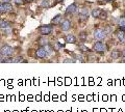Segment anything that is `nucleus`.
Listing matches in <instances>:
<instances>
[{
	"mask_svg": "<svg viewBox=\"0 0 125 112\" xmlns=\"http://www.w3.org/2000/svg\"><path fill=\"white\" fill-rule=\"evenodd\" d=\"M93 50L96 52H105L107 50V46L105 43H103V42H97V43L94 44L93 46Z\"/></svg>",
	"mask_w": 125,
	"mask_h": 112,
	"instance_id": "nucleus-1",
	"label": "nucleus"
},
{
	"mask_svg": "<svg viewBox=\"0 0 125 112\" xmlns=\"http://www.w3.org/2000/svg\"><path fill=\"white\" fill-rule=\"evenodd\" d=\"M106 31L105 29H102V28H97L95 31H94V37L96 40H104L106 37Z\"/></svg>",
	"mask_w": 125,
	"mask_h": 112,
	"instance_id": "nucleus-2",
	"label": "nucleus"
},
{
	"mask_svg": "<svg viewBox=\"0 0 125 112\" xmlns=\"http://www.w3.org/2000/svg\"><path fill=\"white\" fill-rule=\"evenodd\" d=\"M0 52H1L4 56H11L14 53V49L13 47H10L9 45H3L0 48Z\"/></svg>",
	"mask_w": 125,
	"mask_h": 112,
	"instance_id": "nucleus-3",
	"label": "nucleus"
},
{
	"mask_svg": "<svg viewBox=\"0 0 125 112\" xmlns=\"http://www.w3.org/2000/svg\"><path fill=\"white\" fill-rule=\"evenodd\" d=\"M36 55L38 58L40 59H44V58H47L49 56V54L46 52V50L44 49V47H40L36 50Z\"/></svg>",
	"mask_w": 125,
	"mask_h": 112,
	"instance_id": "nucleus-4",
	"label": "nucleus"
},
{
	"mask_svg": "<svg viewBox=\"0 0 125 112\" xmlns=\"http://www.w3.org/2000/svg\"><path fill=\"white\" fill-rule=\"evenodd\" d=\"M39 31H40L42 35H48V34L52 32V27L49 25H43L39 28Z\"/></svg>",
	"mask_w": 125,
	"mask_h": 112,
	"instance_id": "nucleus-5",
	"label": "nucleus"
},
{
	"mask_svg": "<svg viewBox=\"0 0 125 112\" xmlns=\"http://www.w3.org/2000/svg\"><path fill=\"white\" fill-rule=\"evenodd\" d=\"M88 18H89V10L87 9H83L79 13V19L81 21H85L88 20Z\"/></svg>",
	"mask_w": 125,
	"mask_h": 112,
	"instance_id": "nucleus-6",
	"label": "nucleus"
},
{
	"mask_svg": "<svg viewBox=\"0 0 125 112\" xmlns=\"http://www.w3.org/2000/svg\"><path fill=\"white\" fill-rule=\"evenodd\" d=\"M116 35H117V38L121 42V43H124L125 42V31H123V30H119V31L116 32Z\"/></svg>",
	"mask_w": 125,
	"mask_h": 112,
	"instance_id": "nucleus-7",
	"label": "nucleus"
},
{
	"mask_svg": "<svg viewBox=\"0 0 125 112\" xmlns=\"http://www.w3.org/2000/svg\"><path fill=\"white\" fill-rule=\"evenodd\" d=\"M71 21L70 20H65L64 22H62V30H64V31H67V30H69L70 28H71Z\"/></svg>",
	"mask_w": 125,
	"mask_h": 112,
	"instance_id": "nucleus-8",
	"label": "nucleus"
},
{
	"mask_svg": "<svg viewBox=\"0 0 125 112\" xmlns=\"http://www.w3.org/2000/svg\"><path fill=\"white\" fill-rule=\"evenodd\" d=\"M76 10H77V5L75 4V3H72V4H70L67 7V9H66V13H67V14H73L74 11H76Z\"/></svg>",
	"mask_w": 125,
	"mask_h": 112,
	"instance_id": "nucleus-9",
	"label": "nucleus"
},
{
	"mask_svg": "<svg viewBox=\"0 0 125 112\" xmlns=\"http://www.w3.org/2000/svg\"><path fill=\"white\" fill-rule=\"evenodd\" d=\"M13 10V5L10 3L3 2V9H2V13H7V11H11Z\"/></svg>",
	"mask_w": 125,
	"mask_h": 112,
	"instance_id": "nucleus-10",
	"label": "nucleus"
},
{
	"mask_svg": "<svg viewBox=\"0 0 125 112\" xmlns=\"http://www.w3.org/2000/svg\"><path fill=\"white\" fill-rule=\"evenodd\" d=\"M48 44H49V41L46 38V36H42L39 38V45L42 46V47H44V46L48 45Z\"/></svg>",
	"mask_w": 125,
	"mask_h": 112,
	"instance_id": "nucleus-11",
	"label": "nucleus"
},
{
	"mask_svg": "<svg viewBox=\"0 0 125 112\" xmlns=\"http://www.w3.org/2000/svg\"><path fill=\"white\" fill-rule=\"evenodd\" d=\"M61 21H62V15H56V16L51 20V24L57 25V24H60L61 23Z\"/></svg>",
	"mask_w": 125,
	"mask_h": 112,
	"instance_id": "nucleus-12",
	"label": "nucleus"
},
{
	"mask_svg": "<svg viewBox=\"0 0 125 112\" xmlns=\"http://www.w3.org/2000/svg\"><path fill=\"white\" fill-rule=\"evenodd\" d=\"M66 42H67L68 44H74L76 42V38L74 35H72V34H68V35L66 36Z\"/></svg>",
	"mask_w": 125,
	"mask_h": 112,
	"instance_id": "nucleus-13",
	"label": "nucleus"
},
{
	"mask_svg": "<svg viewBox=\"0 0 125 112\" xmlns=\"http://www.w3.org/2000/svg\"><path fill=\"white\" fill-rule=\"evenodd\" d=\"M121 52L120 51H118V50H115V51H113L112 53H111V57L113 59H118L119 57H121Z\"/></svg>",
	"mask_w": 125,
	"mask_h": 112,
	"instance_id": "nucleus-14",
	"label": "nucleus"
},
{
	"mask_svg": "<svg viewBox=\"0 0 125 112\" xmlns=\"http://www.w3.org/2000/svg\"><path fill=\"white\" fill-rule=\"evenodd\" d=\"M10 22L9 21H6V20H1L0 21V28L1 29H5L7 28V27H10Z\"/></svg>",
	"mask_w": 125,
	"mask_h": 112,
	"instance_id": "nucleus-15",
	"label": "nucleus"
},
{
	"mask_svg": "<svg viewBox=\"0 0 125 112\" xmlns=\"http://www.w3.org/2000/svg\"><path fill=\"white\" fill-rule=\"evenodd\" d=\"M100 14H101L100 9H95L92 10V17H94V18H99Z\"/></svg>",
	"mask_w": 125,
	"mask_h": 112,
	"instance_id": "nucleus-16",
	"label": "nucleus"
},
{
	"mask_svg": "<svg viewBox=\"0 0 125 112\" xmlns=\"http://www.w3.org/2000/svg\"><path fill=\"white\" fill-rule=\"evenodd\" d=\"M44 49L46 50V52L48 53L49 55L53 53V47H52V46H50L49 44H48V45H46V46H44Z\"/></svg>",
	"mask_w": 125,
	"mask_h": 112,
	"instance_id": "nucleus-17",
	"label": "nucleus"
},
{
	"mask_svg": "<svg viewBox=\"0 0 125 112\" xmlns=\"http://www.w3.org/2000/svg\"><path fill=\"white\" fill-rule=\"evenodd\" d=\"M78 49H79L80 51H83V52H87L88 51V47L85 45H83V44H79V45H78Z\"/></svg>",
	"mask_w": 125,
	"mask_h": 112,
	"instance_id": "nucleus-18",
	"label": "nucleus"
},
{
	"mask_svg": "<svg viewBox=\"0 0 125 112\" xmlns=\"http://www.w3.org/2000/svg\"><path fill=\"white\" fill-rule=\"evenodd\" d=\"M41 5H42V7H49V1L48 0H44Z\"/></svg>",
	"mask_w": 125,
	"mask_h": 112,
	"instance_id": "nucleus-19",
	"label": "nucleus"
},
{
	"mask_svg": "<svg viewBox=\"0 0 125 112\" xmlns=\"http://www.w3.org/2000/svg\"><path fill=\"white\" fill-rule=\"evenodd\" d=\"M106 16H107L106 11H102V10H101V14H100L99 18H101V19H106Z\"/></svg>",
	"mask_w": 125,
	"mask_h": 112,
	"instance_id": "nucleus-20",
	"label": "nucleus"
},
{
	"mask_svg": "<svg viewBox=\"0 0 125 112\" xmlns=\"http://www.w3.org/2000/svg\"><path fill=\"white\" fill-rule=\"evenodd\" d=\"M119 25H120V27H122V26H125V18L121 19V20H120V22H119Z\"/></svg>",
	"mask_w": 125,
	"mask_h": 112,
	"instance_id": "nucleus-21",
	"label": "nucleus"
},
{
	"mask_svg": "<svg viewBox=\"0 0 125 112\" xmlns=\"http://www.w3.org/2000/svg\"><path fill=\"white\" fill-rule=\"evenodd\" d=\"M5 31V33L6 34H10V33H11V28H10V27H7V28H5V29H3Z\"/></svg>",
	"mask_w": 125,
	"mask_h": 112,
	"instance_id": "nucleus-22",
	"label": "nucleus"
},
{
	"mask_svg": "<svg viewBox=\"0 0 125 112\" xmlns=\"http://www.w3.org/2000/svg\"><path fill=\"white\" fill-rule=\"evenodd\" d=\"M64 62H75V59L74 58H71V59H65Z\"/></svg>",
	"mask_w": 125,
	"mask_h": 112,
	"instance_id": "nucleus-23",
	"label": "nucleus"
},
{
	"mask_svg": "<svg viewBox=\"0 0 125 112\" xmlns=\"http://www.w3.org/2000/svg\"><path fill=\"white\" fill-rule=\"evenodd\" d=\"M16 4H23V0H14Z\"/></svg>",
	"mask_w": 125,
	"mask_h": 112,
	"instance_id": "nucleus-24",
	"label": "nucleus"
},
{
	"mask_svg": "<svg viewBox=\"0 0 125 112\" xmlns=\"http://www.w3.org/2000/svg\"><path fill=\"white\" fill-rule=\"evenodd\" d=\"M79 37L81 38V40H84V38L87 37V34H85V33H83V34H80V35H79Z\"/></svg>",
	"mask_w": 125,
	"mask_h": 112,
	"instance_id": "nucleus-25",
	"label": "nucleus"
},
{
	"mask_svg": "<svg viewBox=\"0 0 125 112\" xmlns=\"http://www.w3.org/2000/svg\"><path fill=\"white\" fill-rule=\"evenodd\" d=\"M3 58H4V55H3V54H2L1 52H0V62L2 61V59H3Z\"/></svg>",
	"mask_w": 125,
	"mask_h": 112,
	"instance_id": "nucleus-26",
	"label": "nucleus"
},
{
	"mask_svg": "<svg viewBox=\"0 0 125 112\" xmlns=\"http://www.w3.org/2000/svg\"><path fill=\"white\" fill-rule=\"evenodd\" d=\"M121 54H122V56H124V57H125V49L123 50L122 52H121Z\"/></svg>",
	"mask_w": 125,
	"mask_h": 112,
	"instance_id": "nucleus-27",
	"label": "nucleus"
},
{
	"mask_svg": "<svg viewBox=\"0 0 125 112\" xmlns=\"http://www.w3.org/2000/svg\"><path fill=\"white\" fill-rule=\"evenodd\" d=\"M120 29H121V30H123V31H125V26H122V27H120Z\"/></svg>",
	"mask_w": 125,
	"mask_h": 112,
	"instance_id": "nucleus-28",
	"label": "nucleus"
},
{
	"mask_svg": "<svg viewBox=\"0 0 125 112\" xmlns=\"http://www.w3.org/2000/svg\"><path fill=\"white\" fill-rule=\"evenodd\" d=\"M10 0H2V2H6V3H10Z\"/></svg>",
	"mask_w": 125,
	"mask_h": 112,
	"instance_id": "nucleus-29",
	"label": "nucleus"
},
{
	"mask_svg": "<svg viewBox=\"0 0 125 112\" xmlns=\"http://www.w3.org/2000/svg\"><path fill=\"white\" fill-rule=\"evenodd\" d=\"M123 62H125V57H124V59H123Z\"/></svg>",
	"mask_w": 125,
	"mask_h": 112,
	"instance_id": "nucleus-30",
	"label": "nucleus"
},
{
	"mask_svg": "<svg viewBox=\"0 0 125 112\" xmlns=\"http://www.w3.org/2000/svg\"><path fill=\"white\" fill-rule=\"evenodd\" d=\"M27 1H33V0H27Z\"/></svg>",
	"mask_w": 125,
	"mask_h": 112,
	"instance_id": "nucleus-31",
	"label": "nucleus"
},
{
	"mask_svg": "<svg viewBox=\"0 0 125 112\" xmlns=\"http://www.w3.org/2000/svg\"><path fill=\"white\" fill-rule=\"evenodd\" d=\"M56 1H62V0H56Z\"/></svg>",
	"mask_w": 125,
	"mask_h": 112,
	"instance_id": "nucleus-32",
	"label": "nucleus"
},
{
	"mask_svg": "<svg viewBox=\"0 0 125 112\" xmlns=\"http://www.w3.org/2000/svg\"><path fill=\"white\" fill-rule=\"evenodd\" d=\"M106 1H112V0H106Z\"/></svg>",
	"mask_w": 125,
	"mask_h": 112,
	"instance_id": "nucleus-33",
	"label": "nucleus"
}]
</instances>
